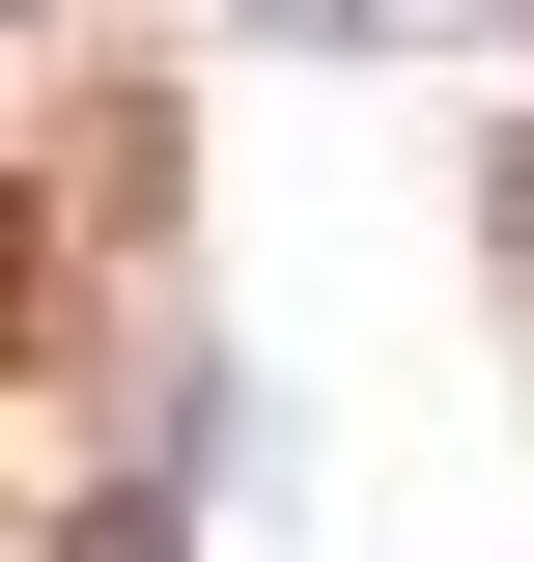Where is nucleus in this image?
I'll return each mask as SVG.
<instances>
[{"label":"nucleus","instance_id":"nucleus-1","mask_svg":"<svg viewBox=\"0 0 534 562\" xmlns=\"http://www.w3.org/2000/svg\"><path fill=\"white\" fill-rule=\"evenodd\" d=\"M254 29H310V57H366V29H422V0H254Z\"/></svg>","mask_w":534,"mask_h":562}]
</instances>
